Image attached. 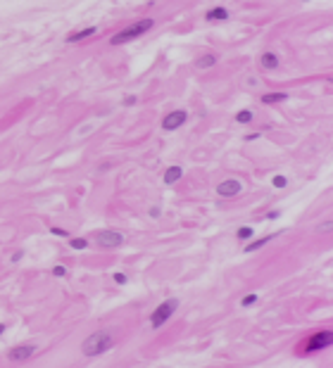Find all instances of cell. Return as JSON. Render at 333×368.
Segmentation results:
<instances>
[{"mask_svg": "<svg viewBox=\"0 0 333 368\" xmlns=\"http://www.w3.org/2000/svg\"><path fill=\"white\" fill-rule=\"evenodd\" d=\"M112 347H114V335L110 330H95L81 342V354L88 356V359H95V356L107 354Z\"/></svg>", "mask_w": 333, "mask_h": 368, "instance_id": "cell-1", "label": "cell"}, {"mask_svg": "<svg viewBox=\"0 0 333 368\" xmlns=\"http://www.w3.org/2000/svg\"><path fill=\"white\" fill-rule=\"evenodd\" d=\"M153 26H155V22H153L150 17L138 19V22H133L131 26L122 29L119 33H114V36L110 38V45H126V43H131V41H136V38H140L143 33H148Z\"/></svg>", "mask_w": 333, "mask_h": 368, "instance_id": "cell-2", "label": "cell"}, {"mask_svg": "<svg viewBox=\"0 0 333 368\" xmlns=\"http://www.w3.org/2000/svg\"><path fill=\"white\" fill-rule=\"evenodd\" d=\"M178 306H181V302H178L176 297H169V300L159 302L155 309H153V314H150V328H153V330L164 328V325L169 323V318L176 314Z\"/></svg>", "mask_w": 333, "mask_h": 368, "instance_id": "cell-3", "label": "cell"}, {"mask_svg": "<svg viewBox=\"0 0 333 368\" xmlns=\"http://www.w3.org/2000/svg\"><path fill=\"white\" fill-rule=\"evenodd\" d=\"M331 345H333V330H319V333H312L302 347H298V354H302V356L316 354V351L329 349Z\"/></svg>", "mask_w": 333, "mask_h": 368, "instance_id": "cell-4", "label": "cell"}, {"mask_svg": "<svg viewBox=\"0 0 333 368\" xmlns=\"http://www.w3.org/2000/svg\"><path fill=\"white\" fill-rule=\"evenodd\" d=\"M93 240H95V245H98V247H103V250H119V247L126 242L124 233H119V231H112V228L95 231V233H93Z\"/></svg>", "mask_w": 333, "mask_h": 368, "instance_id": "cell-5", "label": "cell"}, {"mask_svg": "<svg viewBox=\"0 0 333 368\" xmlns=\"http://www.w3.org/2000/svg\"><path fill=\"white\" fill-rule=\"evenodd\" d=\"M36 351H38V345H36V342H22V345H15L7 351V359H10L12 364H24V361H29Z\"/></svg>", "mask_w": 333, "mask_h": 368, "instance_id": "cell-6", "label": "cell"}, {"mask_svg": "<svg viewBox=\"0 0 333 368\" xmlns=\"http://www.w3.org/2000/svg\"><path fill=\"white\" fill-rule=\"evenodd\" d=\"M188 121V112L186 109H172L164 119H162V131H178Z\"/></svg>", "mask_w": 333, "mask_h": 368, "instance_id": "cell-7", "label": "cell"}, {"mask_svg": "<svg viewBox=\"0 0 333 368\" xmlns=\"http://www.w3.org/2000/svg\"><path fill=\"white\" fill-rule=\"evenodd\" d=\"M241 193H243V181H238V178H226V181H222L217 185V195L224 197V200L238 197Z\"/></svg>", "mask_w": 333, "mask_h": 368, "instance_id": "cell-8", "label": "cell"}, {"mask_svg": "<svg viewBox=\"0 0 333 368\" xmlns=\"http://www.w3.org/2000/svg\"><path fill=\"white\" fill-rule=\"evenodd\" d=\"M274 238H279V233H269V235H262V238H257V240H247V245L243 247V252L245 254H252V252H257V250L266 247Z\"/></svg>", "mask_w": 333, "mask_h": 368, "instance_id": "cell-9", "label": "cell"}, {"mask_svg": "<svg viewBox=\"0 0 333 368\" xmlns=\"http://www.w3.org/2000/svg\"><path fill=\"white\" fill-rule=\"evenodd\" d=\"M260 67L264 69V71H276L279 67H281V60H279V55L276 52H262L260 55Z\"/></svg>", "mask_w": 333, "mask_h": 368, "instance_id": "cell-10", "label": "cell"}, {"mask_svg": "<svg viewBox=\"0 0 333 368\" xmlns=\"http://www.w3.org/2000/svg\"><path fill=\"white\" fill-rule=\"evenodd\" d=\"M181 178H183V167H178V164L167 167V171H164V176H162L164 185H174V183H178Z\"/></svg>", "mask_w": 333, "mask_h": 368, "instance_id": "cell-11", "label": "cell"}, {"mask_svg": "<svg viewBox=\"0 0 333 368\" xmlns=\"http://www.w3.org/2000/svg\"><path fill=\"white\" fill-rule=\"evenodd\" d=\"M231 15H228V10L226 7H212V10H207L205 12V22L214 24V22H226Z\"/></svg>", "mask_w": 333, "mask_h": 368, "instance_id": "cell-12", "label": "cell"}, {"mask_svg": "<svg viewBox=\"0 0 333 368\" xmlns=\"http://www.w3.org/2000/svg\"><path fill=\"white\" fill-rule=\"evenodd\" d=\"M288 100V93L286 90H276V93H264L262 95V105H281Z\"/></svg>", "mask_w": 333, "mask_h": 368, "instance_id": "cell-13", "label": "cell"}, {"mask_svg": "<svg viewBox=\"0 0 333 368\" xmlns=\"http://www.w3.org/2000/svg\"><path fill=\"white\" fill-rule=\"evenodd\" d=\"M95 31H98L95 26H86V29H79V31L69 33L65 41H67V43H79V41H84V38H90V36H93Z\"/></svg>", "mask_w": 333, "mask_h": 368, "instance_id": "cell-14", "label": "cell"}, {"mask_svg": "<svg viewBox=\"0 0 333 368\" xmlns=\"http://www.w3.org/2000/svg\"><path fill=\"white\" fill-rule=\"evenodd\" d=\"M217 62H219V57L214 52H205V55H200L198 60H195V67L198 69H212Z\"/></svg>", "mask_w": 333, "mask_h": 368, "instance_id": "cell-15", "label": "cell"}, {"mask_svg": "<svg viewBox=\"0 0 333 368\" xmlns=\"http://www.w3.org/2000/svg\"><path fill=\"white\" fill-rule=\"evenodd\" d=\"M236 238L241 240V242L252 240V238H255V228H252V226H241V228L236 231Z\"/></svg>", "mask_w": 333, "mask_h": 368, "instance_id": "cell-16", "label": "cell"}, {"mask_svg": "<svg viewBox=\"0 0 333 368\" xmlns=\"http://www.w3.org/2000/svg\"><path fill=\"white\" fill-rule=\"evenodd\" d=\"M252 119H255V112H252V109H238V112H236V121L243 124V126L250 124Z\"/></svg>", "mask_w": 333, "mask_h": 368, "instance_id": "cell-17", "label": "cell"}, {"mask_svg": "<svg viewBox=\"0 0 333 368\" xmlns=\"http://www.w3.org/2000/svg\"><path fill=\"white\" fill-rule=\"evenodd\" d=\"M69 247L84 252V250H88L90 247V242H88V238H69Z\"/></svg>", "mask_w": 333, "mask_h": 368, "instance_id": "cell-18", "label": "cell"}, {"mask_svg": "<svg viewBox=\"0 0 333 368\" xmlns=\"http://www.w3.org/2000/svg\"><path fill=\"white\" fill-rule=\"evenodd\" d=\"M257 302H260V295H257V292H247L243 300H241V306H243V309H247V306H255Z\"/></svg>", "mask_w": 333, "mask_h": 368, "instance_id": "cell-19", "label": "cell"}, {"mask_svg": "<svg viewBox=\"0 0 333 368\" xmlns=\"http://www.w3.org/2000/svg\"><path fill=\"white\" fill-rule=\"evenodd\" d=\"M271 185H274V188H276V190H283V188H286V185H288V178H286V176H281V173H279V176H274V178H271Z\"/></svg>", "mask_w": 333, "mask_h": 368, "instance_id": "cell-20", "label": "cell"}, {"mask_svg": "<svg viewBox=\"0 0 333 368\" xmlns=\"http://www.w3.org/2000/svg\"><path fill=\"white\" fill-rule=\"evenodd\" d=\"M53 276H55V278H67V276H69V268H67L65 264H55V266H53Z\"/></svg>", "mask_w": 333, "mask_h": 368, "instance_id": "cell-21", "label": "cell"}, {"mask_svg": "<svg viewBox=\"0 0 333 368\" xmlns=\"http://www.w3.org/2000/svg\"><path fill=\"white\" fill-rule=\"evenodd\" d=\"M50 233L57 235V238H71L69 231H67V228H60V226H50Z\"/></svg>", "mask_w": 333, "mask_h": 368, "instance_id": "cell-22", "label": "cell"}, {"mask_svg": "<svg viewBox=\"0 0 333 368\" xmlns=\"http://www.w3.org/2000/svg\"><path fill=\"white\" fill-rule=\"evenodd\" d=\"M112 281L117 283V285H126V283H129V276L122 273V271H117V273H112Z\"/></svg>", "mask_w": 333, "mask_h": 368, "instance_id": "cell-23", "label": "cell"}, {"mask_svg": "<svg viewBox=\"0 0 333 368\" xmlns=\"http://www.w3.org/2000/svg\"><path fill=\"white\" fill-rule=\"evenodd\" d=\"M159 214H162V207H159V204H155V207H150V212H148V217H150V218H157V217H159Z\"/></svg>", "mask_w": 333, "mask_h": 368, "instance_id": "cell-24", "label": "cell"}, {"mask_svg": "<svg viewBox=\"0 0 333 368\" xmlns=\"http://www.w3.org/2000/svg\"><path fill=\"white\" fill-rule=\"evenodd\" d=\"M276 218H281V209H271L266 214V221H276Z\"/></svg>", "mask_w": 333, "mask_h": 368, "instance_id": "cell-25", "label": "cell"}, {"mask_svg": "<svg viewBox=\"0 0 333 368\" xmlns=\"http://www.w3.org/2000/svg\"><path fill=\"white\" fill-rule=\"evenodd\" d=\"M136 100H138L136 95H126V98L122 100V105H126V107H131V105H136Z\"/></svg>", "mask_w": 333, "mask_h": 368, "instance_id": "cell-26", "label": "cell"}, {"mask_svg": "<svg viewBox=\"0 0 333 368\" xmlns=\"http://www.w3.org/2000/svg\"><path fill=\"white\" fill-rule=\"evenodd\" d=\"M22 259H24V252H22V250H19V252H15V254L10 257V261H12V264H17V261H22Z\"/></svg>", "mask_w": 333, "mask_h": 368, "instance_id": "cell-27", "label": "cell"}, {"mask_svg": "<svg viewBox=\"0 0 333 368\" xmlns=\"http://www.w3.org/2000/svg\"><path fill=\"white\" fill-rule=\"evenodd\" d=\"M260 135H262V133H247V135H245V140H247V143H252V140H257Z\"/></svg>", "mask_w": 333, "mask_h": 368, "instance_id": "cell-28", "label": "cell"}, {"mask_svg": "<svg viewBox=\"0 0 333 368\" xmlns=\"http://www.w3.org/2000/svg\"><path fill=\"white\" fill-rule=\"evenodd\" d=\"M107 169H112V164H107V162H105V164H100V169H98V171H107Z\"/></svg>", "mask_w": 333, "mask_h": 368, "instance_id": "cell-29", "label": "cell"}, {"mask_svg": "<svg viewBox=\"0 0 333 368\" xmlns=\"http://www.w3.org/2000/svg\"><path fill=\"white\" fill-rule=\"evenodd\" d=\"M5 330H7V325H5V323H0V337L5 335Z\"/></svg>", "mask_w": 333, "mask_h": 368, "instance_id": "cell-30", "label": "cell"}]
</instances>
